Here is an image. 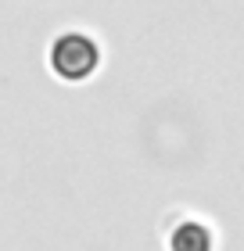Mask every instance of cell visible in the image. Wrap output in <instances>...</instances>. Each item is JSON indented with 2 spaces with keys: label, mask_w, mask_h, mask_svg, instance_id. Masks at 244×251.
<instances>
[{
  "label": "cell",
  "mask_w": 244,
  "mask_h": 251,
  "mask_svg": "<svg viewBox=\"0 0 244 251\" xmlns=\"http://www.w3.org/2000/svg\"><path fill=\"white\" fill-rule=\"evenodd\" d=\"M47 65L57 79L65 83H83L97 72L101 65V47L97 40L83 29H65L61 36H54L51 50H47Z\"/></svg>",
  "instance_id": "cell-1"
},
{
  "label": "cell",
  "mask_w": 244,
  "mask_h": 251,
  "mask_svg": "<svg viewBox=\"0 0 244 251\" xmlns=\"http://www.w3.org/2000/svg\"><path fill=\"white\" fill-rule=\"evenodd\" d=\"M165 248L169 251H216V233H212V226H208L205 219L187 215V219H180L169 230Z\"/></svg>",
  "instance_id": "cell-2"
}]
</instances>
